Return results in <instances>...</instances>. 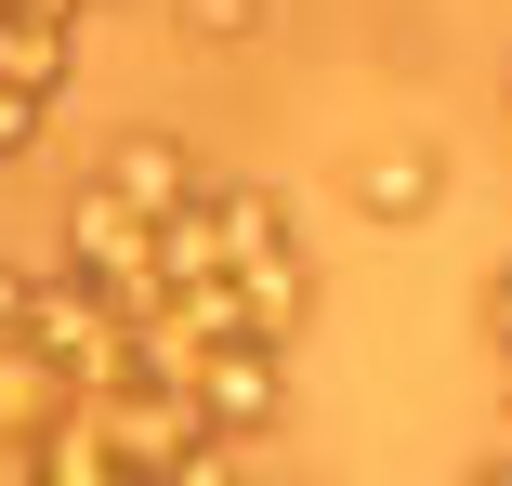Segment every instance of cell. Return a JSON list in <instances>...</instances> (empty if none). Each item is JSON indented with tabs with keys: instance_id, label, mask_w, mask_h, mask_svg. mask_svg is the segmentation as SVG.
I'll return each instance as SVG.
<instances>
[{
	"instance_id": "cell-7",
	"label": "cell",
	"mask_w": 512,
	"mask_h": 486,
	"mask_svg": "<svg viewBox=\"0 0 512 486\" xmlns=\"http://www.w3.org/2000/svg\"><path fill=\"white\" fill-rule=\"evenodd\" d=\"M486 329H499V355H512V263L486 276Z\"/></svg>"
},
{
	"instance_id": "cell-5",
	"label": "cell",
	"mask_w": 512,
	"mask_h": 486,
	"mask_svg": "<svg viewBox=\"0 0 512 486\" xmlns=\"http://www.w3.org/2000/svg\"><path fill=\"white\" fill-rule=\"evenodd\" d=\"M263 14H276V0H171V27H184L197 53H237V40H263Z\"/></svg>"
},
{
	"instance_id": "cell-6",
	"label": "cell",
	"mask_w": 512,
	"mask_h": 486,
	"mask_svg": "<svg viewBox=\"0 0 512 486\" xmlns=\"http://www.w3.org/2000/svg\"><path fill=\"white\" fill-rule=\"evenodd\" d=\"M158 486H237V447H184V460H171Z\"/></svg>"
},
{
	"instance_id": "cell-2",
	"label": "cell",
	"mask_w": 512,
	"mask_h": 486,
	"mask_svg": "<svg viewBox=\"0 0 512 486\" xmlns=\"http://www.w3.org/2000/svg\"><path fill=\"white\" fill-rule=\"evenodd\" d=\"M92 184H106L119 211H145V224H171V211H197V198H211V171H197L171 132H132V145H106V171H92Z\"/></svg>"
},
{
	"instance_id": "cell-4",
	"label": "cell",
	"mask_w": 512,
	"mask_h": 486,
	"mask_svg": "<svg viewBox=\"0 0 512 486\" xmlns=\"http://www.w3.org/2000/svg\"><path fill=\"white\" fill-rule=\"evenodd\" d=\"M27 486H132V473L92 447V421H53V434L27 447Z\"/></svg>"
},
{
	"instance_id": "cell-3",
	"label": "cell",
	"mask_w": 512,
	"mask_h": 486,
	"mask_svg": "<svg viewBox=\"0 0 512 486\" xmlns=\"http://www.w3.org/2000/svg\"><path fill=\"white\" fill-rule=\"evenodd\" d=\"M434 198H447V158H434V145H381V158L355 171V211H368V224H421Z\"/></svg>"
},
{
	"instance_id": "cell-8",
	"label": "cell",
	"mask_w": 512,
	"mask_h": 486,
	"mask_svg": "<svg viewBox=\"0 0 512 486\" xmlns=\"http://www.w3.org/2000/svg\"><path fill=\"white\" fill-rule=\"evenodd\" d=\"M473 486H512V447H499V460H486V473H473Z\"/></svg>"
},
{
	"instance_id": "cell-1",
	"label": "cell",
	"mask_w": 512,
	"mask_h": 486,
	"mask_svg": "<svg viewBox=\"0 0 512 486\" xmlns=\"http://www.w3.org/2000/svg\"><path fill=\"white\" fill-rule=\"evenodd\" d=\"M276 408H289V368L276 355H211V368H197V434H211V447L276 434Z\"/></svg>"
}]
</instances>
